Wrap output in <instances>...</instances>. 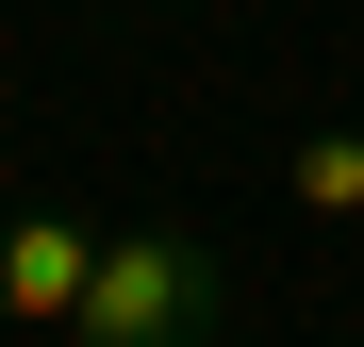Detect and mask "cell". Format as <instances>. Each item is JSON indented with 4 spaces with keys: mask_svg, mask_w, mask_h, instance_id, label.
<instances>
[{
    "mask_svg": "<svg viewBox=\"0 0 364 347\" xmlns=\"http://www.w3.org/2000/svg\"><path fill=\"white\" fill-rule=\"evenodd\" d=\"M67 347H232V265H215L182 215L100 231V281H83V331H67Z\"/></svg>",
    "mask_w": 364,
    "mask_h": 347,
    "instance_id": "cell-1",
    "label": "cell"
},
{
    "mask_svg": "<svg viewBox=\"0 0 364 347\" xmlns=\"http://www.w3.org/2000/svg\"><path fill=\"white\" fill-rule=\"evenodd\" d=\"M83 281H100V231L17 199L0 215V331H83Z\"/></svg>",
    "mask_w": 364,
    "mask_h": 347,
    "instance_id": "cell-2",
    "label": "cell"
},
{
    "mask_svg": "<svg viewBox=\"0 0 364 347\" xmlns=\"http://www.w3.org/2000/svg\"><path fill=\"white\" fill-rule=\"evenodd\" d=\"M282 199L298 215H364V133H298L282 149Z\"/></svg>",
    "mask_w": 364,
    "mask_h": 347,
    "instance_id": "cell-3",
    "label": "cell"
}]
</instances>
